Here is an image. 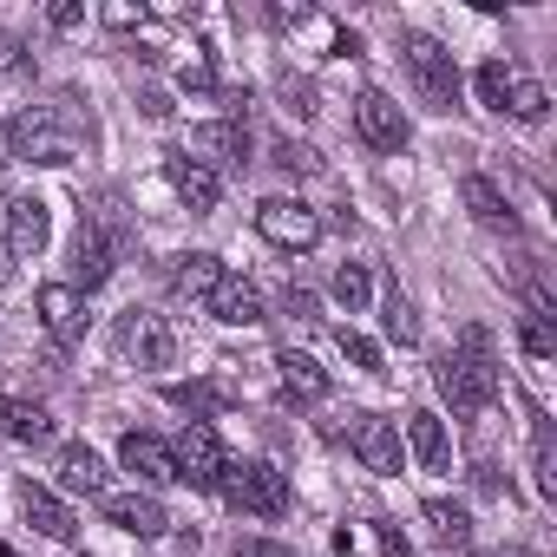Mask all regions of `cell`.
Here are the masks:
<instances>
[{
  "mask_svg": "<svg viewBox=\"0 0 557 557\" xmlns=\"http://www.w3.org/2000/svg\"><path fill=\"white\" fill-rule=\"evenodd\" d=\"M433 387H440V400H446L459 420L485 413V407L498 400V355H492V329L466 322V329H459V342L433 361Z\"/></svg>",
  "mask_w": 557,
  "mask_h": 557,
  "instance_id": "6da1fadb",
  "label": "cell"
},
{
  "mask_svg": "<svg viewBox=\"0 0 557 557\" xmlns=\"http://www.w3.org/2000/svg\"><path fill=\"white\" fill-rule=\"evenodd\" d=\"M223 505L230 511H243V518H283L289 511V479L275 472L269 459H230V472H223Z\"/></svg>",
  "mask_w": 557,
  "mask_h": 557,
  "instance_id": "7a4b0ae2",
  "label": "cell"
},
{
  "mask_svg": "<svg viewBox=\"0 0 557 557\" xmlns=\"http://www.w3.org/2000/svg\"><path fill=\"white\" fill-rule=\"evenodd\" d=\"M400 60H407L413 92H420L433 112H453V106H459V66H453V53H446L433 34H400Z\"/></svg>",
  "mask_w": 557,
  "mask_h": 557,
  "instance_id": "3957f363",
  "label": "cell"
},
{
  "mask_svg": "<svg viewBox=\"0 0 557 557\" xmlns=\"http://www.w3.org/2000/svg\"><path fill=\"white\" fill-rule=\"evenodd\" d=\"M8 132H14V158H27V164H73L79 158V132H66L53 106H27L21 119H8Z\"/></svg>",
  "mask_w": 557,
  "mask_h": 557,
  "instance_id": "277c9868",
  "label": "cell"
},
{
  "mask_svg": "<svg viewBox=\"0 0 557 557\" xmlns=\"http://www.w3.org/2000/svg\"><path fill=\"white\" fill-rule=\"evenodd\" d=\"M184 158H197V164H203V171H216V177H223V171H243V164H249V125H243V112L190 125Z\"/></svg>",
  "mask_w": 557,
  "mask_h": 557,
  "instance_id": "5b68a950",
  "label": "cell"
},
{
  "mask_svg": "<svg viewBox=\"0 0 557 557\" xmlns=\"http://www.w3.org/2000/svg\"><path fill=\"white\" fill-rule=\"evenodd\" d=\"M171 459H177V479H184V485H197V492H216V485H223V472H230V453H223V440H216V426H210V420H190V426L177 433Z\"/></svg>",
  "mask_w": 557,
  "mask_h": 557,
  "instance_id": "8992f818",
  "label": "cell"
},
{
  "mask_svg": "<svg viewBox=\"0 0 557 557\" xmlns=\"http://www.w3.org/2000/svg\"><path fill=\"white\" fill-rule=\"evenodd\" d=\"M256 230H262L275 249H296V256L322 243V216H315L302 197H262V203H256Z\"/></svg>",
  "mask_w": 557,
  "mask_h": 557,
  "instance_id": "52a82bcc",
  "label": "cell"
},
{
  "mask_svg": "<svg viewBox=\"0 0 557 557\" xmlns=\"http://www.w3.org/2000/svg\"><path fill=\"white\" fill-rule=\"evenodd\" d=\"M119 355L138 368H171L177 361V329L151 309H125L119 315Z\"/></svg>",
  "mask_w": 557,
  "mask_h": 557,
  "instance_id": "ba28073f",
  "label": "cell"
},
{
  "mask_svg": "<svg viewBox=\"0 0 557 557\" xmlns=\"http://www.w3.org/2000/svg\"><path fill=\"white\" fill-rule=\"evenodd\" d=\"M355 132H361V145H368V151H407V138H413L407 112H400L381 86H368V92L355 99Z\"/></svg>",
  "mask_w": 557,
  "mask_h": 557,
  "instance_id": "9c48e42d",
  "label": "cell"
},
{
  "mask_svg": "<svg viewBox=\"0 0 557 557\" xmlns=\"http://www.w3.org/2000/svg\"><path fill=\"white\" fill-rule=\"evenodd\" d=\"M348 446H355L361 466L381 472V479H400V466H407L400 433H394V420H381V413H355V420H348Z\"/></svg>",
  "mask_w": 557,
  "mask_h": 557,
  "instance_id": "30bf717a",
  "label": "cell"
},
{
  "mask_svg": "<svg viewBox=\"0 0 557 557\" xmlns=\"http://www.w3.org/2000/svg\"><path fill=\"white\" fill-rule=\"evenodd\" d=\"M34 309H40V322H47V335L60 342V348H79L86 342V296L73 289V283H47L40 296H34Z\"/></svg>",
  "mask_w": 557,
  "mask_h": 557,
  "instance_id": "8fae6325",
  "label": "cell"
},
{
  "mask_svg": "<svg viewBox=\"0 0 557 557\" xmlns=\"http://www.w3.org/2000/svg\"><path fill=\"white\" fill-rule=\"evenodd\" d=\"M21 518H27L40 537H53V544H79L73 511H66V505H60V492H53V485H40V479H21Z\"/></svg>",
  "mask_w": 557,
  "mask_h": 557,
  "instance_id": "7c38bea8",
  "label": "cell"
},
{
  "mask_svg": "<svg viewBox=\"0 0 557 557\" xmlns=\"http://www.w3.org/2000/svg\"><path fill=\"white\" fill-rule=\"evenodd\" d=\"M99 511H106L119 531H132V537H164V531H171V511H164L151 492H106Z\"/></svg>",
  "mask_w": 557,
  "mask_h": 557,
  "instance_id": "4fadbf2b",
  "label": "cell"
},
{
  "mask_svg": "<svg viewBox=\"0 0 557 557\" xmlns=\"http://www.w3.org/2000/svg\"><path fill=\"white\" fill-rule=\"evenodd\" d=\"M164 177H171V190L184 197V210H190V216H210V210H216V197H223V177H216V171H203V164H197V158H184V151H171V158H164Z\"/></svg>",
  "mask_w": 557,
  "mask_h": 557,
  "instance_id": "5bb4252c",
  "label": "cell"
},
{
  "mask_svg": "<svg viewBox=\"0 0 557 557\" xmlns=\"http://www.w3.org/2000/svg\"><path fill=\"white\" fill-rule=\"evenodd\" d=\"M53 243V216L40 197H8V256H40Z\"/></svg>",
  "mask_w": 557,
  "mask_h": 557,
  "instance_id": "9a60e30c",
  "label": "cell"
},
{
  "mask_svg": "<svg viewBox=\"0 0 557 557\" xmlns=\"http://www.w3.org/2000/svg\"><path fill=\"white\" fill-rule=\"evenodd\" d=\"M119 466H125L132 479H145V485H177V459H171V446L151 440V433H125V440H119Z\"/></svg>",
  "mask_w": 557,
  "mask_h": 557,
  "instance_id": "2e32d148",
  "label": "cell"
},
{
  "mask_svg": "<svg viewBox=\"0 0 557 557\" xmlns=\"http://www.w3.org/2000/svg\"><path fill=\"white\" fill-rule=\"evenodd\" d=\"M203 309H210V322H223V329H256V322H262V296L243 283V275H223V283L203 296Z\"/></svg>",
  "mask_w": 557,
  "mask_h": 557,
  "instance_id": "e0dca14e",
  "label": "cell"
},
{
  "mask_svg": "<svg viewBox=\"0 0 557 557\" xmlns=\"http://www.w3.org/2000/svg\"><path fill=\"white\" fill-rule=\"evenodd\" d=\"M407 453L426 466V472H446L453 466V440H446V420L433 407H413L407 413Z\"/></svg>",
  "mask_w": 557,
  "mask_h": 557,
  "instance_id": "ac0fdd59",
  "label": "cell"
},
{
  "mask_svg": "<svg viewBox=\"0 0 557 557\" xmlns=\"http://www.w3.org/2000/svg\"><path fill=\"white\" fill-rule=\"evenodd\" d=\"M53 472H60V485L66 492H86V498H106V459L86 446V440H66L60 453H53Z\"/></svg>",
  "mask_w": 557,
  "mask_h": 557,
  "instance_id": "d6986e66",
  "label": "cell"
},
{
  "mask_svg": "<svg viewBox=\"0 0 557 557\" xmlns=\"http://www.w3.org/2000/svg\"><path fill=\"white\" fill-rule=\"evenodd\" d=\"M106 275H112V236L99 223H86L79 243H73V289L92 296V289H106Z\"/></svg>",
  "mask_w": 557,
  "mask_h": 557,
  "instance_id": "ffe728a7",
  "label": "cell"
},
{
  "mask_svg": "<svg viewBox=\"0 0 557 557\" xmlns=\"http://www.w3.org/2000/svg\"><path fill=\"white\" fill-rule=\"evenodd\" d=\"M0 433H8L14 446H47L53 440V413L40 400H14V394H0Z\"/></svg>",
  "mask_w": 557,
  "mask_h": 557,
  "instance_id": "44dd1931",
  "label": "cell"
},
{
  "mask_svg": "<svg viewBox=\"0 0 557 557\" xmlns=\"http://www.w3.org/2000/svg\"><path fill=\"white\" fill-rule=\"evenodd\" d=\"M459 197H466V210H472V216H479L485 230H511V223H518V216H511V197H505V190H498L492 177H479V171H472V177L459 184Z\"/></svg>",
  "mask_w": 557,
  "mask_h": 557,
  "instance_id": "7402d4cb",
  "label": "cell"
},
{
  "mask_svg": "<svg viewBox=\"0 0 557 557\" xmlns=\"http://www.w3.org/2000/svg\"><path fill=\"white\" fill-rule=\"evenodd\" d=\"M223 275H230V269H223V262H216L210 249H190V256H177V269H171V283H177V289H184L190 302H203V296H210V289L223 283Z\"/></svg>",
  "mask_w": 557,
  "mask_h": 557,
  "instance_id": "603a6c76",
  "label": "cell"
},
{
  "mask_svg": "<svg viewBox=\"0 0 557 557\" xmlns=\"http://www.w3.org/2000/svg\"><path fill=\"white\" fill-rule=\"evenodd\" d=\"M275 368H283V387H289L296 400H329V368H315L309 355L283 348V355H275Z\"/></svg>",
  "mask_w": 557,
  "mask_h": 557,
  "instance_id": "cb8c5ba5",
  "label": "cell"
},
{
  "mask_svg": "<svg viewBox=\"0 0 557 557\" xmlns=\"http://www.w3.org/2000/svg\"><path fill=\"white\" fill-rule=\"evenodd\" d=\"M164 400H171V407H184L190 420H210V413H223V407H230V387H216V381H171V387H164Z\"/></svg>",
  "mask_w": 557,
  "mask_h": 557,
  "instance_id": "d4e9b609",
  "label": "cell"
},
{
  "mask_svg": "<svg viewBox=\"0 0 557 557\" xmlns=\"http://www.w3.org/2000/svg\"><path fill=\"white\" fill-rule=\"evenodd\" d=\"M426 524H433V537L440 544H472V511L459 505V498H426Z\"/></svg>",
  "mask_w": 557,
  "mask_h": 557,
  "instance_id": "484cf974",
  "label": "cell"
},
{
  "mask_svg": "<svg viewBox=\"0 0 557 557\" xmlns=\"http://www.w3.org/2000/svg\"><path fill=\"white\" fill-rule=\"evenodd\" d=\"M381 329H387V342H400V348H413V342H420V315H413V302L400 296V283L381 296Z\"/></svg>",
  "mask_w": 557,
  "mask_h": 557,
  "instance_id": "4316f807",
  "label": "cell"
},
{
  "mask_svg": "<svg viewBox=\"0 0 557 557\" xmlns=\"http://www.w3.org/2000/svg\"><path fill=\"white\" fill-rule=\"evenodd\" d=\"M329 289H335V302H342L348 315H361V309L374 302V275H368L361 262H342V269H335V283H329Z\"/></svg>",
  "mask_w": 557,
  "mask_h": 557,
  "instance_id": "83f0119b",
  "label": "cell"
},
{
  "mask_svg": "<svg viewBox=\"0 0 557 557\" xmlns=\"http://www.w3.org/2000/svg\"><path fill=\"white\" fill-rule=\"evenodd\" d=\"M472 92H479V106H485V112H498V119H505V106H511V66H505V60H485V66L472 73Z\"/></svg>",
  "mask_w": 557,
  "mask_h": 557,
  "instance_id": "f1b7e54d",
  "label": "cell"
},
{
  "mask_svg": "<svg viewBox=\"0 0 557 557\" xmlns=\"http://www.w3.org/2000/svg\"><path fill=\"white\" fill-rule=\"evenodd\" d=\"M518 125H544V112H550V99H544V86L537 79H518L511 73V106H505Z\"/></svg>",
  "mask_w": 557,
  "mask_h": 557,
  "instance_id": "f546056e",
  "label": "cell"
},
{
  "mask_svg": "<svg viewBox=\"0 0 557 557\" xmlns=\"http://www.w3.org/2000/svg\"><path fill=\"white\" fill-rule=\"evenodd\" d=\"M531 466H537V492L557 498V446H550V426H544V420H537V433H531Z\"/></svg>",
  "mask_w": 557,
  "mask_h": 557,
  "instance_id": "4dcf8cb0",
  "label": "cell"
},
{
  "mask_svg": "<svg viewBox=\"0 0 557 557\" xmlns=\"http://www.w3.org/2000/svg\"><path fill=\"white\" fill-rule=\"evenodd\" d=\"M269 164H275V171H289V177H309V171H315L322 158H315L309 145H296V138H275V151H269Z\"/></svg>",
  "mask_w": 557,
  "mask_h": 557,
  "instance_id": "1f68e13d",
  "label": "cell"
},
{
  "mask_svg": "<svg viewBox=\"0 0 557 557\" xmlns=\"http://www.w3.org/2000/svg\"><path fill=\"white\" fill-rule=\"evenodd\" d=\"M335 342H342V355H348V361H355L361 374H387V368H381V348H374V342H368L361 329H342Z\"/></svg>",
  "mask_w": 557,
  "mask_h": 557,
  "instance_id": "d6a6232c",
  "label": "cell"
},
{
  "mask_svg": "<svg viewBox=\"0 0 557 557\" xmlns=\"http://www.w3.org/2000/svg\"><path fill=\"white\" fill-rule=\"evenodd\" d=\"M177 86H184V92H197V99L223 92V79H216V66H210V60H184V66H177Z\"/></svg>",
  "mask_w": 557,
  "mask_h": 557,
  "instance_id": "836d02e7",
  "label": "cell"
},
{
  "mask_svg": "<svg viewBox=\"0 0 557 557\" xmlns=\"http://www.w3.org/2000/svg\"><path fill=\"white\" fill-rule=\"evenodd\" d=\"M283 112H289V119H315V112H322V106H315V86L289 73V79H283Z\"/></svg>",
  "mask_w": 557,
  "mask_h": 557,
  "instance_id": "e575fe53",
  "label": "cell"
},
{
  "mask_svg": "<svg viewBox=\"0 0 557 557\" xmlns=\"http://www.w3.org/2000/svg\"><path fill=\"white\" fill-rule=\"evenodd\" d=\"M518 342H524V355H531V361H550V355H557V335H550L544 322H531V315L518 322Z\"/></svg>",
  "mask_w": 557,
  "mask_h": 557,
  "instance_id": "d590c367",
  "label": "cell"
},
{
  "mask_svg": "<svg viewBox=\"0 0 557 557\" xmlns=\"http://www.w3.org/2000/svg\"><path fill=\"white\" fill-rule=\"evenodd\" d=\"M86 21V8H79V0H53V8H47V27H60V34H73Z\"/></svg>",
  "mask_w": 557,
  "mask_h": 557,
  "instance_id": "8d00e7d4",
  "label": "cell"
},
{
  "mask_svg": "<svg viewBox=\"0 0 557 557\" xmlns=\"http://www.w3.org/2000/svg\"><path fill=\"white\" fill-rule=\"evenodd\" d=\"M236 557H296V550L275 537H236Z\"/></svg>",
  "mask_w": 557,
  "mask_h": 557,
  "instance_id": "74e56055",
  "label": "cell"
},
{
  "mask_svg": "<svg viewBox=\"0 0 557 557\" xmlns=\"http://www.w3.org/2000/svg\"><path fill=\"white\" fill-rule=\"evenodd\" d=\"M289 315H296V322H315V296H302V289H289Z\"/></svg>",
  "mask_w": 557,
  "mask_h": 557,
  "instance_id": "f35d334b",
  "label": "cell"
},
{
  "mask_svg": "<svg viewBox=\"0 0 557 557\" xmlns=\"http://www.w3.org/2000/svg\"><path fill=\"white\" fill-rule=\"evenodd\" d=\"M381 550H387V557H407V537H400V524H381Z\"/></svg>",
  "mask_w": 557,
  "mask_h": 557,
  "instance_id": "ab89813d",
  "label": "cell"
},
{
  "mask_svg": "<svg viewBox=\"0 0 557 557\" xmlns=\"http://www.w3.org/2000/svg\"><path fill=\"white\" fill-rule=\"evenodd\" d=\"M355 53H361V34L342 27V34H335V60H355Z\"/></svg>",
  "mask_w": 557,
  "mask_h": 557,
  "instance_id": "60d3db41",
  "label": "cell"
},
{
  "mask_svg": "<svg viewBox=\"0 0 557 557\" xmlns=\"http://www.w3.org/2000/svg\"><path fill=\"white\" fill-rule=\"evenodd\" d=\"M21 60H27V53H21V40H0V73H14Z\"/></svg>",
  "mask_w": 557,
  "mask_h": 557,
  "instance_id": "b9f144b4",
  "label": "cell"
},
{
  "mask_svg": "<svg viewBox=\"0 0 557 557\" xmlns=\"http://www.w3.org/2000/svg\"><path fill=\"white\" fill-rule=\"evenodd\" d=\"M138 106H145V119H164V112H171V99H164V92H145Z\"/></svg>",
  "mask_w": 557,
  "mask_h": 557,
  "instance_id": "7bdbcfd3",
  "label": "cell"
},
{
  "mask_svg": "<svg viewBox=\"0 0 557 557\" xmlns=\"http://www.w3.org/2000/svg\"><path fill=\"white\" fill-rule=\"evenodd\" d=\"M0 164H14V132H8V119H0Z\"/></svg>",
  "mask_w": 557,
  "mask_h": 557,
  "instance_id": "ee69618b",
  "label": "cell"
},
{
  "mask_svg": "<svg viewBox=\"0 0 557 557\" xmlns=\"http://www.w3.org/2000/svg\"><path fill=\"white\" fill-rule=\"evenodd\" d=\"M0 283H14V256H8V243H0Z\"/></svg>",
  "mask_w": 557,
  "mask_h": 557,
  "instance_id": "f6af8a7d",
  "label": "cell"
},
{
  "mask_svg": "<svg viewBox=\"0 0 557 557\" xmlns=\"http://www.w3.org/2000/svg\"><path fill=\"white\" fill-rule=\"evenodd\" d=\"M466 557H492V550H466Z\"/></svg>",
  "mask_w": 557,
  "mask_h": 557,
  "instance_id": "bcb514c9",
  "label": "cell"
}]
</instances>
